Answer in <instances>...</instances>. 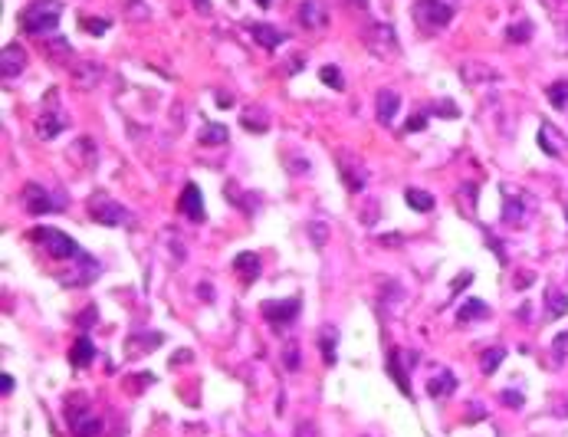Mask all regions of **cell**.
<instances>
[{
    "label": "cell",
    "instance_id": "cell-24",
    "mask_svg": "<svg viewBox=\"0 0 568 437\" xmlns=\"http://www.w3.org/2000/svg\"><path fill=\"white\" fill-rule=\"evenodd\" d=\"M99 76H102V66H95V63H82V66H76V82H79L82 89H89L92 82H99Z\"/></svg>",
    "mask_w": 568,
    "mask_h": 437
},
{
    "label": "cell",
    "instance_id": "cell-37",
    "mask_svg": "<svg viewBox=\"0 0 568 437\" xmlns=\"http://www.w3.org/2000/svg\"><path fill=\"white\" fill-rule=\"evenodd\" d=\"M381 243H391V247H394V243H401V234H388V237H381Z\"/></svg>",
    "mask_w": 568,
    "mask_h": 437
},
{
    "label": "cell",
    "instance_id": "cell-36",
    "mask_svg": "<svg viewBox=\"0 0 568 437\" xmlns=\"http://www.w3.org/2000/svg\"><path fill=\"white\" fill-rule=\"evenodd\" d=\"M194 7L201 14H210V0H194Z\"/></svg>",
    "mask_w": 568,
    "mask_h": 437
},
{
    "label": "cell",
    "instance_id": "cell-20",
    "mask_svg": "<svg viewBox=\"0 0 568 437\" xmlns=\"http://www.w3.org/2000/svg\"><path fill=\"white\" fill-rule=\"evenodd\" d=\"M227 138H230V132H227V125H220V122H207L204 125V132H201V145H207V148H214V145H224Z\"/></svg>",
    "mask_w": 568,
    "mask_h": 437
},
{
    "label": "cell",
    "instance_id": "cell-17",
    "mask_svg": "<svg viewBox=\"0 0 568 437\" xmlns=\"http://www.w3.org/2000/svg\"><path fill=\"white\" fill-rule=\"evenodd\" d=\"M473 319H490V306L483 300H466L460 309H457V322L460 326H470Z\"/></svg>",
    "mask_w": 568,
    "mask_h": 437
},
{
    "label": "cell",
    "instance_id": "cell-35",
    "mask_svg": "<svg viewBox=\"0 0 568 437\" xmlns=\"http://www.w3.org/2000/svg\"><path fill=\"white\" fill-rule=\"evenodd\" d=\"M424 122H427V119H424V115H418V119H411V122H407V132H418V128H424Z\"/></svg>",
    "mask_w": 568,
    "mask_h": 437
},
{
    "label": "cell",
    "instance_id": "cell-39",
    "mask_svg": "<svg viewBox=\"0 0 568 437\" xmlns=\"http://www.w3.org/2000/svg\"><path fill=\"white\" fill-rule=\"evenodd\" d=\"M256 3H260V7H269V0H256Z\"/></svg>",
    "mask_w": 568,
    "mask_h": 437
},
{
    "label": "cell",
    "instance_id": "cell-10",
    "mask_svg": "<svg viewBox=\"0 0 568 437\" xmlns=\"http://www.w3.org/2000/svg\"><path fill=\"white\" fill-rule=\"evenodd\" d=\"M178 211L181 214H188L191 221H204L207 214H204V197H201V188L197 184H184V194H181V201H178Z\"/></svg>",
    "mask_w": 568,
    "mask_h": 437
},
{
    "label": "cell",
    "instance_id": "cell-34",
    "mask_svg": "<svg viewBox=\"0 0 568 437\" xmlns=\"http://www.w3.org/2000/svg\"><path fill=\"white\" fill-rule=\"evenodd\" d=\"M283 362H286V368H299V355H296V348H293V346L286 348Z\"/></svg>",
    "mask_w": 568,
    "mask_h": 437
},
{
    "label": "cell",
    "instance_id": "cell-9",
    "mask_svg": "<svg viewBox=\"0 0 568 437\" xmlns=\"http://www.w3.org/2000/svg\"><path fill=\"white\" fill-rule=\"evenodd\" d=\"M299 23L306 30H319L329 23V10H326V0H302L299 3Z\"/></svg>",
    "mask_w": 568,
    "mask_h": 437
},
{
    "label": "cell",
    "instance_id": "cell-21",
    "mask_svg": "<svg viewBox=\"0 0 568 437\" xmlns=\"http://www.w3.org/2000/svg\"><path fill=\"white\" fill-rule=\"evenodd\" d=\"M234 270H240L243 280H250V283H253L256 276H260V256H256V254H237V260H234Z\"/></svg>",
    "mask_w": 568,
    "mask_h": 437
},
{
    "label": "cell",
    "instance_id": "cell-33",
    "mask_svg": "<svg viewBox=\"0 0 568 437\" xmlns=\"http://www.w3.org/2000/svg\"><path fill=\"white\" fill-rule=\"evenodd\" d=\"M82 27H86L89 33H95V36H99V33L109 30V20H82Z\"/></svg>",
    "mask_w": 568,
    "mask_h": 437
},
{
    "label": "cell",
    "instance_id": "cell-27",
    "mask_svg": "<svg viewBox=\"0 0 568 437\" xmlns=\"http://www.w3.org/2000/svg\"><path fill=\"white\" fill-rule=\"evenodd\" d=\"M529 36H532V23H529V20H519V23H512L506 30L509 43H529Z\"/></svg>",
    "mask_w": 568,
    "mask_h": 437
},
{
    "label": "cell",
    "instance_id": "cell-32",
    "mask_svg": "<svg viewBox=\"0 0 568 437\" xmlns=\"http://www.w3.org/2000/svg\"><path fill=\"white\" fill-rule=\"evenodd\" d=\"M499 398H503V405H506V407H516V411L523 407V394H519V392H503Z\"/></svg>",
    "mask_w": 568,
    "mask_h": 437
},
{
    "label": "cell",
    "instance_id": "cell-26",
    "mask_svg": "<svg viewBox=\"0 0 568 437\" xmlns=\"http://www.w3.org/2000/svg\"><path fill=\"white\" fill-rule=\"evenodd\" d=\"M549 102H552L555 109H562V112H565V109H568V79H558V82L549 86Z\"/></svg>",
    "mask_w": 568,
    "mask_h": 437
},
{
    "label": "cell",
    "instance_id": "cell-6",
    "mask_svg": "<svg viewBox=\"0 0 568 437\" xmlns=\"http://www.w3.org/2000/svg\"><path fill=\"white\" fill-rule=\"evenodd\" d=\"M414 20L420 27H447L453 20V3H447V0H418L414 3Z\"/></svg>",
    "mask_w": 568,
    "mask_h": 437
},
{
    "label": "cell",
    "instance_id": "cell-12",
    "mask_svg": "<svg viewBox=\"0 0 568 437\" xmlns=\"http://www.w3.org/2000/svg\"><path fill=\"white\" fill-rule=\"evenodd\" d=\"M23 66H27V53L20 49V46H3V79L10 82L14 76L23 73Z\"/></svg>",
    "mask_w": 568,
    "mask_h": 437
},
{
    "label": "cell",
    "instance_id": "cell-25",
    "mask_svg": "<svg viewBox=\"0 0 568 437\" xmlns=\"http://www.w3.org/2000/svg\"><path fill=\"white\" fill-rule=\"evenodd\" d=\"M335 342H339V332H335V329H326L322 335H319V346H322V359H326L329 365H335V359H339V355H335Z\"/></svg>",
    "mask_w": 568,
    "mask_h": 437
},
{
    "label": "cell",
    "instance_id": "cell-29",
    "mask_svg": "<svg viewBox=\"0 0 568 437\" xmlns=\"http://www.w3.org/2000/svg\"><path fill=\"white\" fill-rule=\"evenodd\" d=\"M388 372H391V378L398 381V388H401V392L411 398V385L404 381V372H401V365H398V348H394V352L388 355Z\"/></svg>",
    "mask_w": 568,
    "mask_h": 437
},
{
    "label": "cell",
    "instance_id": "cell-3",
    "mask_svg": "<svg viewBox=\"0 0 568 437\" xmlns=\"http://www.w3.org/2000/svg\"><path fill=\"white\" fill-rule=\"evenodd\" d=\"M89 214L95 224H105V227H132V214L122 208L119 201H112V197L105 194V191H95L89 197Z\"/></svg>",
    "mask_w": 568,
    "mask_h": 437
},
{
    "label": "cell",
    "instance_id": "cell-38",
    "mask_svg": "<svg viewBox=\"0 0 568 437\" xmlns=\"http://www.w3.org/2000/svg\"><path fill=\"white\" fill-rule=\"evenodd\" d=\"M10 392H14V378L3 375V394H10Z\"/></svg>",
    "mask_w": 568,
    "mask_h": 437
},
{
    "label": "cell",
    "instance_id": "cell-19",
    "mask_svg": "<svg viewBox=\"0 0 568 437\" xmlns=\"http://www.w3.org/2000/svg\"><path fill=\"white\" fill-rule=\"evenodd\" d=\"M565 313H568V296L565 293H558L555 287H549L545 289V316L558 319V316H565Z\"/></svg>",
    "mask_w": 568,
    "mask_h": 437
},
{
    "label": "cell",
    "instance_id": "cell-7",
    "mask_svg": "<svg viewBox=\"0 0 568 437\" xmlns=\"http://www.w3.org/2000/svg\"><path fill=\"white\" fill-rule=\"evenodd\" d=\"M66 418H69V427L76 437H99V431H102L99 418H92V407H86L82 398H73V405L66 407Z\"/></svg>",
    "mask_w": 568,
    "mask_h": 437
},
{
    "label": "cell",
    "instance_id": "cell-15",
    "mask_svg": "<svg viewBox=\"0 0 568 437\" xmlns=\"http://www.w3.org/2000/svg\"><path fill=\"white\" fill-rule=\"evenodd\" d=\"M453 388H457V378H453V372H447V368H440V372L427 381V394H431V398H447Z\"/></svg>",
    "mask_w": 568,
    "mask_h": 437
},
{
    "label": "cell",
    "instance_id": "cell-31",
    "mask_svg": "<svg viewBox=\"0 0 568 437\" xmlns=\"http://www.w3.org/2000/svg\"><path fill=\"white\" fill-rule=\"evenodd\" d=\"M434 115H440V119H457L460 109H457L453 99H440V102H434Z\"/></svg>",
    "mask_w": 568,
    "mask_h": 437
},
{
    "label": "cell",
    "instance_id": "cell-18",
    "mask_svg": "<svg viewBox=\"0 0 568 437\" xmlns=\"http://www.w3.org/2000/svg\"><path fill=\"white\" fill-rule=\"evenodd\" d=\"M92 359H95V346H92L89 335H79L73 346V355H69V362L76 365V368H82V365H89Z\"/></svg>",
    "mask_w": 568,
    "mask_h": 437
},
{
    "label": "cell",
    "instance_id": "cell-13",
    "mask_svg": "<svg viewBox=\"0 0 568 437\" xmlns=\"http://www.w3.org/2000/svg\"><path fill=\"white\" fill-rule=\"evenodd\" d=\"M398 109H401L398 92H394V89H381V92H378V119H381V125H391L394 115H398Z\"/></svg>",
    "mask_w": 568,
    "mask_h": 437
},
{
    "label": "cell",
    "instance_id": "cell-40",
    "mask_svg": "<svg viewBox=\"0 0 568 437\" xmlns=\"http://www.w3.org/2000/svg\"><path fill=\"white\" fill-rule=\"evenodd\" d=\"M359 3H361V7H365V0H359Z\"/></svg>",
    "mask_w": 568,
    "mask_h": 437
},
{
    "label": "cell",
    "instance_id": "cell-2",
    "mask_svg": "<svg viewBox=\"0 0 568 437\" xmlns=\"http://www.w3.org/2000/svg\"><path fill=\"white\" fill-rule=\"evenodd\" d=\"M33 240L40 243L49 256H60V260H79L82 256L79 243L73 237H66L63 230H56V227H36L33 230Z\"/></svg>",
    "mask_w": 568,
    "mask_h": 437
},
{
    "label": "cell",
    "instance_id": "cell-11",
    "mask_svg": "<svg viewBox=\"0 0 568 437\" xmlns=\"http://www.w3.org/2000/svg\"><path fill=\"white\" fill-rule=\"evenodd\" d=\"M247 30H250V36H253L263 49H276V46L286 40V33L276 30V27H269V23H247Z\"/></svg>",
    "mask_w": 568,
    "mask_h": 437
},
{
    "label": "cell",
    "instance_id": "cell-16",
    "mask_svg": "<svg viewBox=\"0 0 568 437\" xmlns=\"http://www.w3.org/2000/svg\"><path fill=\"white\" fill-rule=\"evenodd\" d=\"M460 76H464L466 86H477V82H486V79H499V73L490 69V66H483V63H464Z\"/></svg>",
    "mask_w": 568,
    "mask_h": 437
},
{
    "label": "cell",
    "instance_id": "cell-4",
    "mask_svg": "<svg viewBox=\"0 0 568 437\" xmlns=\"http://www.w3.org/2000/svg\"><path fill=\"white\" fill-rule=\"evenodd\" d=\"M23 208L33 214V217H40V214H53V211H66L69 208V197L60 194V197H49V191L46 188H40V184H23Z\"/></svg>",
    "mask_w": 568,
    "mask_h": 437
},
{
    "label": "cell",
    "instance_id": "cell-22",
    "mask_svg": "<svg viewBox=\"0 0 568 437\" xmlns=\"http://www.w3.org/2000/svg\"><path fill=\"white\" fill-rule=\"evenodd\" d=\"M538 145H542V151H545V155H552V158H558V155H562L558 135H555V128L549 125V122H542V125H538Z\"/></svg>",
    "mask_w": 568,
    "mask_h": 437
},
{
    "label": "cell",
    "instance_id": "cell-1",
    "mask_svg": "<svg viewBox=\"0 0 568 437\" xmlns=\"http://www.w3.org/2000/svg\"><path fill=\"white\" fill-rule=\"evenodd\" d=\"M63 20L60 0H33L27 10H20V30L27 36H53Z\"/></svg>",
    "mask_w": 568,
    "mask_h": 437
},
{
    "label": "cell",
    "instance_id": "cell-8",
    "mask_svg": "<svg viewBox=\"0 0 568 437\" xmlns=\"http://www.w3.org/2000/svg\"><path fill=\"white\" fill-rule=\"evenodd\" d=\"M260 313H263L273 326H289L293 319L299 316V296H289L286 302H263Z\"/></svg>",
    "mask_w": 568,
    "mask_h": 437
},
{
    "label": "cell",
    "instance_id": "cell-23",
    "mask_svg": "<svg viewBox=\"0 0 568 437\" xmlns=\"http://www.w3.org/2000/svg\"><path fill=\"white\" fill-rule=\"evenodd\" d=\"M404 201H407V208H414V211H431L434 208V194H427V191H420V188H407L404 191Z\"/></svg>",
    "mask_w": 568,
    "mask_h": 437
},
{
    "label": "cell",
    "instance_id": "cell-14",
    "mask_svg": "<svg viewBox=\"0 0 568 437\" xmlns=\"http://www.w3.org/2000/svg\"><path fill=\"white\" fill-rule=\"evenodd\" d=\"M69 125V119L66 115H60V112H46V115H40V122H36V132H40V138H56Z\"/></svg>",
    "mask_w": 568,
    "mask_h": 437
},
{
    "label": "cell",
    "instance_id": "cell-5",
    "mask_svg": "<svg viewBox=\"0 0 568 437\" xmlns=\"http://www.w3.org/2000/svg\"><path fill=\"white\" fill-rule=\"evenodd\" d=\"M532 214H536V201L525 194V191L506 188V197H503V221H506L509 227H529Z\"/></svg>",
    "mask_w": 568,
    "mask_h": 437
},
{
    "label": "cell",
    "instance_id": "cell-30",
    "mask_svg": "<svg viewBox=\"0 0 568 437\" xmlns=\"http://www.w3.org/2000/svg\"><path fill=\"white\" fill-rule=\"evenodd\" d=\"M319 76H322V82L332 86V89H339V92L345 89V79H342V73H339V66H332V63H329V66H322V73H319Z\"/></svg>",
    "mask_w": 568,
    "mask_h": 437
},
{
    "label": "cell",
    "instance_id": "cell-28",
    "mask_svg": "<svg viewBox=\"0 0 568 437\" xmlns=\"http://www.w3.org/2000/svg\"><path fill=\"white\" fill-rule=\"evenodd\" d=\"M503 359H506V348H503V346L486 348V352H483V372H486V375H493L496 368H499V362H503Z\"/></svg>",
    "mask_w": 568,
    "mask_h": 437
}]
</instances>
